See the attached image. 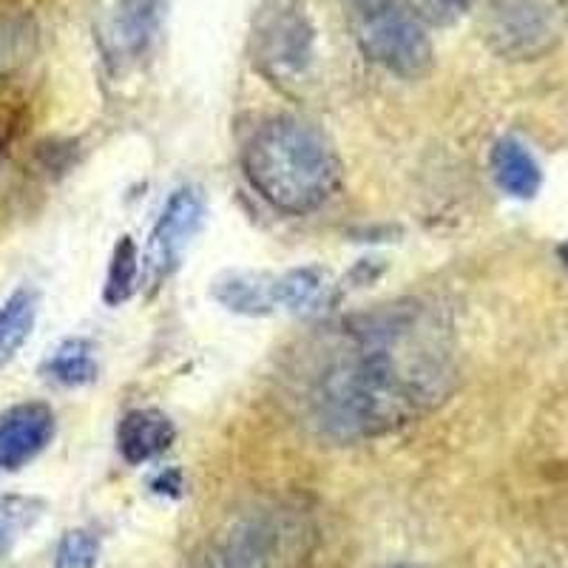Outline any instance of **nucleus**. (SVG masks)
<instances>
[{
    "label": "nucleus",
    "mask_w": 568,
    "mask_h": 568,
    "mask_svg": "<svg viewBox=\"0 0 568 568\" xmlns=\"http://www.w3.org/2000/svg\"><path fill=\"white\" fill-rule=\"evenodd\" d=\"M449 329L418 302L349 318L318 355L307 415L324 438L355 444L393 433L440 407L455 389Z\"/></svg>",
    "instance_id": "nucleus-1"
},
{
    "label": "nucleus",
    "mask_w": 568,
    "mask_h": 568,
    "mask_svg": "<svg viewBox=\"0 0 568 568\" xmlns=\"http://www.w3.org/2000/svg\"><path fill=\"white\" fill-rule=\"evenodd\" d=\"M242 165L253 191L291 216L318 211L342 185L336 145L302 116H273L258 125L247 140Z\"/></svg>",
    "instance_id": "nucleus-2"
},
{
    "label": "nucleus",
    "mask_w": 568,
    "mask_h": 568,
    "mask_svg": "<svg viewBox=\"0 0 568 568\" xmlns=\"http://www.w3.org/2000/svg\"><path fill=\"white\" fill-rule=\"evenodd\" d=\"M316 526L296 506H256L233 515L207 546V568H307Z\"/></svg>",
    "instance_id": "nucleus-3"
},
{
    "label": "nucleus",
    "mask_w": 568,
    "mask_h": 568,
    "mask_svg": "<svg viewBox=\"0 0 568 568\" xmlns=\"http://www.w3.org/2000/svg\"><path fill=\"white\" fill-rule=\"evenodd\" d=\"M480 32L504 60H540L568 34V0H486Z\"/></svg>",
    "instance_id": "nucleus-4"
},
{
    "label": "nucleus",
    "mask_w": 568,
    "mask_h": 568,
    "mask_svg": "<svg viewBox=\"0 0 568 568\" xmlns=\"http://www.w3.org/2000/svg\"><path fill=\"white\" fill-rule=\"evenodd\" d=\"M355 40L373 63L404 80H420L435 63L433 40L426 23L407 7V0H393L387 7L353 14Z\"/></svg>",
    "instance_id": "nucleus-5"
},
{
    "label": "nucleus",
    "mask_w": 568,
    "mask_h": 568,
    "mask_svg": "<svg viewBox=\"0 0 568 568\" xmlns=\"http://www.w3.org/2000/svg\"><path fill=\"white\" fill-rule=\"evenodd\" d=\"M316 34L296 0H271L253 23V63L273 83H302L316 63Z\"/></svg>",
    "instance_id": "nucleus-6"
},
{
    "label": "nucleus",
    "mask_w": 568,
    "mask_h": 568,
    "mask_svg": "<svg viewBox=\"0 0 568 568\" xmlns=\"http://www.w3.org/2000/svg\"><path fill=\"white\" fill-rule=\"evenodd\" d=\"M162 0H100L94 38L105 63L114 71L140 63L160 23Z\"/></svg>",
    "instance_id": "nucleus-7"
},
{
    "label": "nucleus",
    "mask_w": 568,
    "mask_h": 568,
    "mask_svg": "<svg viewBox=\"0 0 568 568\" xmlns=\"http://www.w3.org/2000/svg\"><path fill=\"white\" fill-rule=\"evenodd\" d=\"M202 222H205V196L200 187H180L169 196L165 207H162L160 220H156L154 231H151L149 242V267L151 276H169L180 262L182 251L187 242L200 233Z\"/></svg>",
    "instance_id": "nucleus-8"
},
{
    "label": "nucleus",
    "mask_w": 568,
    "mask_h": 568,
    "mask_svg": "<svg viewBox=\"0 0 568 568\" xmlns=\"http://www.w3.org/2000/svg\"><path fill=\"white\" fill-rule=\"evenodd\" d=\"M54 438V413L40 400H27L0 415V471L32 464Z\"/></svg>",
    "instance_id": "nucleus-9"
},
{
    "label": "nucleus",
    "mask_w": 568,
    "mask_h": 568,
    "mask_svg": "<svg viewBox=\"0 0 568 568\" xmlns=\"http://www.w3.org/2000/svg\"><path fill=\"white\" fill-rule=\"evenodd\" d=\"M174 438V420L160 409H131L116 424V449L131 466L149 464V460L165 455Z\"/></svg>",
    "instance_id": "nucleus-10"
},
{
    "label": "nucleus",
    "mask_w": 568,
    "mask_h": 568,
    "mask_svg": "<svg viewBox=\"0 0 568 568\" xmlns=\"http://www.w3.org/2000/svg\"><path fill=\"white\" fill-rule=\"evenodd\" d=\"M211 296L242 316H267L276 307V276L273 273L227 271L213 278Z\"/></svg>",
    "instance_id": "nucleus-11"
},
{
    "label": "nucleus",
    "mask_w": 568,
    "mask_h": 568,
    "mask_svg": "<svg viewBox=\"0 0 568 568\" xmlns=\"http://www.w3.org/2000/svg\"><path fill=\"white\" fill-rule=\"evenodd\" d=\"M333 293H336V282L329 271L318 265L293 267V271L276 276V307L296 313V316L324 311L333 302Z\"/></svg>",
    "instance_id": "nucleus-12"
},
{
    "label": "nucleus",
    "mask_w": 568,
    "mask_h": 568,
    "mask_svg": "<svg viewBox=\"0 0 568 568\" xmlns=\"http://www.w3.org/2000/svg\"><path fill=\"white\" fill-rule=\"evenodd\" d=\"M491 174H495L497 185L504 187L509 196H517V200H531L540 191L542 182L540 165H537L535 156L529 154L524 142L511 140V136L495 142Z\"/></svg>",
    "instance_id": "nucleus-13"
},
{
    "label": "nucleus",
    "mask_w": 568,
    "mask_h": 568,
    "mask_svg": "<svg viewBox=\"0 0 568 568\" xmlns=\"http://www.w3.org/2000/svg\"><path fill=\"white\" fill-rule=\"evenodd\" d=\"M38 293L20 287L0 307V367L9 364L20 347L32 338L38 322Z\"/></svg>",
    "instance_id": "nucleus-14"
},
{
    "label": "nucleus",
    "mask_w": 568,
    "mask_h": 568,
    "mask_svg": "<svg viewBox=\"0 0 568 568\" xmlns=\"http://www.w3.org/2000/svg\"><path fill=\"white\" fill-rule=\"evenodd\" d=\"M43 373L60 387H85V384L98 378L94 347L85 338H69L49 355V362L43 364Z\"/></svg>",
    "instance_id": "nucleus-15"
},
{
    "label": "nucleus",
    "mask_w": 568,
    "mask_h": 568,
    "mask_svg": "<svg viewBox=\"0 0 568 568\" xmlns=\"http://www.w3.org/2000/svg\"><path fill=\"white\" fill-rule=\"evenodd\" d=\"M45 515V504L40 497L3 495L0 497V557L18 546Z\"/></svg>",
    "instance_id": "nucleus-16"
},
{
    "label": "nucleus",
    "mask_w": 568,
    "mask_h": 568,
    "mask_svg": "<svg viewBox=\"0 0 568 568\" xmlns=\"http://www.w3.org/2000/svg\"><path fill=\"white\" fill-rule=\"evenodd\" d=\"M136 278H140V251L131 236L114 245L109 265V278H105V302L109 304H123L136 291Z\"/></svg>",
    "instance_id": "nucleus-17"
},
{
    "label": "nucleus",
    "mask_w": 568,
    "mask_h": 568,
    "mask_svg": "<svg viewBox=\"0 0 568 568\" xmlns=\"http://www.w3.org/2000/svg\"><path fill=\"white\" fill-rule=\"evenodd\" d=\"M34 49V27L27 18L0 20V78L27 63Z\"/></svg>",
    "instance_id": "nucleus-18"
},
{
    "label": "nucleus",
    "mask_w": 568,
    "mask_h": 568,
    "mask_svg": "<svg viewBox=\"0 0 568 568\" xmlns=\"http://www.w3.org/2000/svg\"><path fill=\"white\" fill-rule=\"evenodd\" d=\"M100 555L98 537L85 529H71L58 542V568H94Z\"/></svg>",
    "instance_id": "nucleus-19"
},
{
    "label": "nucleus",
    "mask_w": 568,
    "mask_h": 568,
    "mask_svg": "<svg viewBox=\"0 0 568 568\" xmlns=\"http://www.w3.org/2000/svg\"><path fill=\"white\" fill-rule=\"evenodd\" d=\"M407 7L429 27H453L471 12L475 0H407Z\"/></svg>",
    "instance_id": "nucleus-20"
},
{
    "label": "nucleus",
    "mask_w": 568,
    "mask_h": 568,
    "mask_svg": "<svg viewBox=\"0 0 568 568\" xmlns=\"http://www.w3.org/2000/svg\"><path fill=\"white\" fill-rule=\"evenodd\" d=\"M180 489H182V478L180 471H162L160 478L154 480V491H160V495H171V497H180Z\"/></svg>",
    "instance_id": "nucleus-21"
},
{
    "label": "nucleus",
    "mask_w": 568,
    "mask_h": 568,
    "mask_svg": "<svg viewBox=\"0 0 568 568\" xmlns=\"http://www.w3.org/2000/svg\"><path fill=\"white\" fill-rule=\"evenodd\" d=\"M349 9H353V14H362V12H369V9H378V7H387V3H393V0H347Z\"/></svg>",
    "instance_id": "nucleus-22"
},
{
    "label": "nucleus",
    "mask_w": 568,
    "mask_h": 568,
    "mask_svg": "<svg viewBox=\"0 0 568 568\" xmlns=\"http://www.w3.org/2000/svg\"><path fill=\"white\" fill-rule=\"evenodd\" d=\"M560 258H562V265L568 267V242H566V245L560 247Z\"/></svg>",
    "instance_id": "nucleus-23"
},
{
    "label": "nucleus",
    "mask_w": 568,
    "mask_h": 568,
    "mask_svg": "<svg viewBox=\"0 0 568 568\" xmlns=\"http://www.w3.org/2000/svg\"><path fill=\"white\" fill-rule=\"evenodd\" d=\"M389 568H426V566H415V562H400V566H389Z\"/></svg>",
    "instance_id": "nucleus-24"
}]
</instances>
